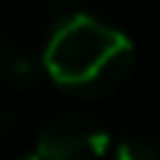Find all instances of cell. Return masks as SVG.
<instances>
[{
  "instance_id": "6da1fadb",
  "label": "cell",
  "mask_w": 160,
  "mask_h": 160,
  "mask_svg": "<svg viewBox=\"0 0 160 160\" xmlns=\"http://www.w3.org/2000/svg\"><path fill=\"white\" fill-rule=\"evenodd\" d=\"M133 65V42L122 30L89 15H71L51 33L42 68L53 83L77 95H107L119 89Z\"/></svg>"
},
{
  "instance_id": "3957f363",
  "label": "cell",
  "mask_w": 160,
  "mask_h": 160,
  "mask_svg": "<svg viewBox=\"0 0 160 160\" xmlns=\"http://www.w3.org/2000/svg\"><path fill=\"white\" fill-rule=\"evenodd\" d=\"M3 71H6V80L15 86H30L36 77H39L42 65L36 62L33 57H27V53H15V57L3 59Z\"/></svg>"
},
{
  "instance_id": "5b68a950",
  "label": "cell",
  "mask_w": 160,
  "mask_h": 160,
  "mask_svg": "<svg viewBox=\"0 0 160 160\" xmlns=\"http://www.w3.org/2000/svg\"><path fill=\"white\" fill-rule=\"evenodd\" d=\"M3 59H6V42H3V33H0V65H3Z\"/></svg>"
},
{
  "instance_id": "277c9868",
  "label": "cell",
  "mask_w": 160,
  "mask_h": 160,
  "mask_svg": "<svg viewBox=\"0 0 160 160\" xmlns=\"http://www.w3.org/2000/svg\"><path fill=\"white\" fill-rule=\"evenodd\" d=\"M110 154H116L119 160H154L160 157V148L154 142H148L145 137H125L122 142L113 145Z\"/></svg>"
},
{
  "instance_id": "7a4b0ae2",
  "label": "cell",
  "mask_w": 160,
  "mask_h": 160,
  "mask_svg": "<svg viewBox=\"0 0 160 160\" xmlns=\"http://www.w3.org/2000/svg\"><path fill=\"white\" fill-rule=\"evenodd\" d=\"M33 151L36 157H51V160L104 157L113 151V139L101 125L83 119V116H59L42 128Z\"/></svg>"
}]
</instances>
